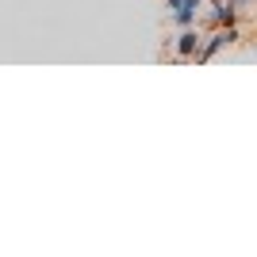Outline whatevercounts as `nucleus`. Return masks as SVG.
<instances>
[{"label":"nucleus","instance_id":"nucleus-1","mask_svg":"<svg viewBox=\"0 0 257 257\" xmlns=\"http://www.w3.org/2000/svg\"><path fill=\"white\" fill-rule=\"evenodd\" d=\"M234 43H242V27L238 23H230V27H215L207 39H200V50H196V58L192 62H211V58H219L223 50H230Z\"/></svg>","mask_w":257,"mask_h":257},{"label":"nucleus","instance_id":"nucleus-2","mask_svg":"<svg viewBox=\"0 0 257 257\" xmlns=\"http://www.w3.org/2000/svg\"><path fill=\"white\" fill-rule=\"evenodd\" d=\"M173 8V20H177V27H192L196 16H200V8H204V0H165Z\"/></svg>","mask_w":257,"mask_h":257},{"label":"nucleus","instance_id":"nucleus-5","mask_svg":"<svg viewBox=\"0 0 257 257\" xmlns=\"http://www.w3.org/2000/svg\"><path fill=\"white\" fill-rule=\"evenodd\" d=\"M226 4H230V8H234L238 16H246V12L253 8V0H226Z\"/></svg>","mask_w":257,"mask_h":257},{"label":"nucleus","instance_id":"nucleus-3","mask_svg":"<svg viewBox=\"0 0 257 257\" xmlns=\"http://www.w3.org/2000/svg\"><path fill=\"white\" fill-rule=\"evenodd\" d=\"M207 8V20H211V27H230V23H242V16H238L234 8H230V4H226V0H204Z\"/></svg>","mask_w":257,"mask_h":257},{"label":"nucleus","instance_id":"nucleus-4","mask_svg":"<svg viewBox=\"0 0 257 257\" xmlns=\"http://www.w3.org/2000/svg\"><path fill=\"white\" fill-rule=\"evenodd\" d=\"M200 39H204V35L196 31V23H192V27H181V39H177V58H181V62H192L196 50H200Z\"/></svg>","mask_w":257,"mask_h":257}]
</instances>
